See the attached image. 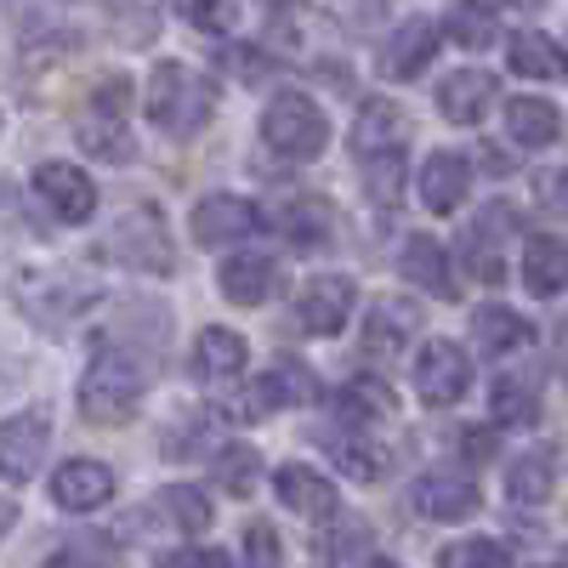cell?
<instances>
[{"label":"cell","mask_w":568,"mask_h":568,"mask_svg":"<svg viewBox=\"0 0 568 568\" xmlns=\"http://www.w3.org/2000/svg\"><path fill=\"white\" fill-rule=\"evenodd\" d=\"M187 23H200V29H216V34H227L233 23H240V7H187Z\"/></svg>","instance_id":"46"},{"label":"cell","mask_w":568,"mask_h":568,"mask_svg":"<svg viewBox=\"0 0 568 568\" xmlns=\"http://www.w3.org/2000/svg\"><path fill=\"white\" fill-rule=\"evenodd\" d=\"M154 568H233V557L222 546H171L154 551Z\"/></svg>","instance_id":"44"},{"label":"cell","mask_w":568,"mask_h":568,"mask_svg":"<svg viewBox=\"0 0 568 568\" xmlns=\"http://www.w3.org/2000/svg\"><path fill=\"white\" fill-rule=\"evenodd\" d=\"M517 278L535 302H557L562 296V240L557 233H529L524 262H517Z\"/></svg>","instance_id":"31"},{"label":"cell","mask_w":568,"mask_h":568,"mask_svg":"<svg viewBox=\"0 0 568 568\" xmlns=\"http://www.w3.org/2000/svg\"><path fill=\"white\" fill-rule=\"evenodd\" d=\"M114 336H120V353H131V358H142V364L160 358V353L171 347V307L154 302V296H125Z\"/></svg>","instance_id":"19"},{"label":"cell","mask_w":568,"mask_h":568,"mask_svg":"<svg viewBox=\"0 0 568 568\" xmlns=\"http://www.w3.org/2000/svg\"><path fill=\"white\" fill-rule=\"evenodd\" d=\"M216 58H222V63H227L233 74H240V80H262V74L273 69V63H267L262 52L251 58V52H245V45H233V40H222V52H216Z\"/></svg>","instance_id":"45"},{"label":"cell","mask_w":568,"mask_h":568,"mask_svg":"<svg viewBox=\"0 0 568 568\" xmlns=\"http://www.w3.org/2000/svg\"><path fill=\"white\" fill-rule=\"evenodd\" d=\"M364 568H404V562H393V557H369Z\"/></svg>","instance_id":"50"},{"label":"cell","mask_w":568,"mask_h":568,"mask_svg":"<svg viewBox=\"0 0 568 568\" xmlns=\"http://www.w3.org/2000/svg\"><path fill=\"white\" fill-rule=\"evenodd\" d=\"M409 500H415V511L426 517V524H466V517H478L484 489L460 466H433V471H420V484L409 489Z\"/></svg>","instance_id":"9"},{"label":"cell","mask_w":568,"mask_h":568,"mask_svg":"<svg viewBox=\"0 0 568 568\" xmlns=\"http://www.w3.org/2000/svg\"><path fill=\"white\" fill-rule=\"evenodd\" d=\"M495 74L489 69H455V74H444L438 80V114L449 120V125H478L484 114H489V103H495Z\"/></svg>","instance_id":"22"},{"label":"cell","mask_w":568,"mask_h":568,"mask_svg":"<svg viewBox=\"0 0 568 568\" xmlns=\"http://www.w3.org/2000/svg\"><path fill=\"white\" fill-rule=\"evenodd\" d=\"M273 489L296 517H307V524H329V517H336V500H342L336 484H329L324 471H313L307 460H284L273 471Z\"/></svg>","instance_id":"21"},{"label":"cell","mask_w":568,"mask_h":568,"mask_svg":"<svg viewBox=\"0 0 568 568\" xmlns=\"http://www.w3.org/2000/svg\"><path fill=\"white\" fill-rule=\"evenodd\" d=\"M506 69L517 80H562V45L540 29H524V34H511L506 45Z\"/></svg>","instance_id":"33"},{"label":"cell","mask_w":568,"mask_h":568,"mask_svg":"<svg viewBox=\"0 0 568 568\" xmlns=\"http://www.w3.org/2000/svg\"><path fill=\"white\" fill-rule=\"evenodd\" d=\"M216 284H222V296H227L233 307H262V302L278 296L284 267H278L273 251H240V256H227V262H222Z\"/></svg>","instance_id":"17"},{"label":"cell","mask_w":568,"mask_h":568,"mask_svg":"<svg viewBox=\"0 0 568 568\" xmlns=\"http://www.w3.org/2000/svg\"><path fill=\"white\" fill-rule=\"evenodd\" d=\"M398 273L415 284V291L438 296V302H460V278H455V262L449 251L433 240V233H409L398 245Z\"/></svg>","instance_id":"18"},{"label":"cell","mask_w":568,"mask_h":568,"mask_svg":"<svg viewBox=\"0 0 568 568\" xmlns=\"http://www.w3.org/2000/svg\"><path fill=\"white\" fill-rule=\"evenodd\" d=\"M160 449L171 460H205L216 449V409H194L187 420H176L171 433L160 438Z\"/></svg>","instance_id":"37"},{"label":"cell","mask_w":568,"mask_h":568,"mask_svg":"<svg viewBox=\"0 0 568 568\" xmlns=\"http://www.w3.org/2000/svg\"><path fill=\"white\" fill-rule=\"evenodd\" d=\"M318 398V382H313V369L307 364H296V358H273L256 382L245 387V398H240V415L245 420H256V415H273V409H302V404H313Z\"/></svg>","instance_id":"13"},{"label":"cell","mask_w":568,"mask_h":568,"mask_svg":"<svg viewBox=\"0 0 568 568\" xmlns=\"http://www.w3.org/2000/svg\"><path fill=\"white\" fill-rule=\"evenodd\" d=\"M353 154H358V165L387 160V154H409V114L393 98H369L353 120Z\"/></svg>","instance_id":"16"},{"label":"cell","mask_w":568,"mask_h":568,"mask_svg":"<svg viewBox=\"0 0 568 568\" xmlns=\"http://www.w3.org/2000/svg\"><path fill=\"white\" fill-rule=\"evenodd\" d=\"M142 398H149V364L103 342L98 353H91L80 387H74L80 415L91 426H125V420H136Z\"/></svg>","instance_id":"1"},{"label":"cell","mask_w":568,"mask_h":568,"mask_svg":"<svg viewBox=\"0 0 568 568\" xmlns=\"http://www.w3.org/2000/svg\"><path fill=\"white\" fill-rule=\"evenodd\" d=\"M438 568H511L506 540H455L438 551Z\"/></svg>","instance_id":"39"},{"label":"cell","mask_w":568,"mask_h":568,"mask_svg":"<svg viewBox=\"0 0 568 568\" xmlns=\"http://www.w3.org/2000/svg\"><path fill=\"white\" fill-rule=\"evenodd\" d=\"M460 444H466V460H489L495 455V433H466Z\"/></svg>","instance_id":"48"},{"label":"cell","mask_w":568,"mask_h":568,"mask_svg":"<svg viewBox=\"0 0 568 568\" xmlns=\"http://www.w3.org/2000/svg\"><path fill=\"white\" fill-rule=\"evenodd\" d=\"M471 342H478L484 358H511L517 347H529V342H535V324H529V318H517V313L500 307V302H489V307L471 313Z\"/></svg>","instance_id":"30"},{"label":"cell","mask_w":568,"mask_h":568,"mask_svg":"<svg viewBox=\"0 0 568 568\" xmlns=\"http://www.w3.org/2000/svg\"><path fill=\"white\" fill-rule=\"evenodd\" d=\"M415 336H420V302L375 296L364 324H358V353H364V364H393V358H404V347Z\"/></svg>","instance_id":"8"},{"label":"cell","mask_w":568,"mask_h":568,"mask_svg":"<svg viewBox=\"0 0 568 568\" xmlns=\"http://www.w3.org/2000/svg\"><path fill=\"white\" fill-rule=\"evenodd\" d=\"M216 524V506H211V495L200 489V484H165L160 495H149V506H142L136 517H131V535L136 529H176V535H205Z\"/></svg>","instance_id":"12"},{"label":"cell","mask_w":568,"mask_h":568,"mask_svg":"<svg viewBox=\"0 0 568 568\" xmlns=\"http://www.w3.org/2000/svg\"><path fill=\"white\" fill-rule=\"evenodd\" d=\"M517 222H524V211H517L511 200H489L478 216L466 222V233H460V262L478 273L484 284H500V278H506V245L517 240Z\"/></svg>","instance_id":"7"},{"label":"cell","mask_w":568,"mask_h":568,"mask_svg":"<svg viewBox=\"0 0 568 568\" xmlns=\"http://www.w3.org/2000/svg\"><path fill=\"white\" fill-rule=\"evenodd\" d=\"M98 296H103V284L91 273H69V267H23V278H18V307L45 336H69V324Z\"/></svg>","instance_id":"3"},{"label":"cell","mask_w":568,"mask_h":568,"mask_svg":"<svg viewBox=\"0 0 568 568\" xmlns=\"http://www.w3.org/2000/svg\"><path fill=\"white\" fill-rule=\"evenodd\" d=\"M120 557H114V540H103V535H80V540H69L63 551H52L40 568H114Z\"/></svg>","instance_id":"41"},{"label":"cell","mask_w":568,"mask_h":568,"mask_svg":"<svg viewBox=\"0 0 568 568\" xmlns=\"http://www.w3.org/2000/svg\"><path fill=\"white\" fill-rule=\"evenodd\" d=\"M557 478H562V460L557 449H529V455H517L511 471H506V495L517 506H551L557 500Z\"/></svg>","instance_id":"29"},{"label":"cell","mask_w":568,"mask_h":568,"mask_svg":"<svg viewBox=\"0 0 568 568\" xmlns=\"http://www.w3.org/2000/svg\"><path fill=\"white\" fill-rule=\"evenodd\" d=\"M471 194V160L455 154V149H438L433 160L420 165V205L433 211V216H449L460 211Z\"/></svg>","instance_id":"24"},{"label":"cell","mask_w":568,"mask_h":568,"mask_svg":"<svg viewBox=\"0 0 568 568\" xmlns=\"http://www.w3.org/2000/svg\"><path fill=\"white\" fill-rule=\"evenodd\" d=\"M540 568H557V562H540Z\"/></svg>","instance_id":"52"},{"label":"cell","mask_w":568,"mask_h":568,"mask_svg":"<svg viewBox=\"0 0 568 568\" xmlns=\"http://www.w3.org/2000/svg\"><path fill=\"white\" fill-rule=\"evenodd\" d=\"M240 546H245V568H284V546H278V529L267 517H251Z\"/></svg>","instance_id":"43"},{"label":"cell","mask_w":568,"mask_h":568,"mask_svg":"<svg viewBox=\"0 0 568 568\" xmlns=\"http://www.w3.org/2000/svg\"><path fill=\"white\" fill-rule=\"evenodd\" d=\"M34 194L63 227H85L91 216H98V182H91L74 160H45L34 171Z\"/></svg>","instance_id":"11"},{"label":"cell","mask_w":568,"mask_h":568,"mask_svg":"<svg viewBox=\"0 0 568 568\" xmlns=\"http://www.w3.org/2000/svg\"><path fill=\"white\" fill-rule=\"evenodd\" d=\"M433 29L449 34L455 45H466V52H484V45H495V34H500V18L489 7H449Z\"/></svg>","instance_id":"38"},{"label":"cell","mask_w":568,"mask_h":568,"mask_svg":"<svg viewBox=\"0 0 568 568\" xmlns=\"http://www.w3.org/2000/svg\"><path fill=\"white\" fill-rule=\"evenodd\" d=\"M74 136H80V149L91 160H103V165H131L136 160V136L125 120H98V114H80L74 120Z\"/></svg>","instance_id":"34"},{"label":"cell","mask_w":568,"mask_h":568,"mask_svg":"<svg viewBox=\"0 0 568 568\" xmlns=\"http://www.w3.org/2000/svg\"><path fill=\"white\" fill-rule=\"evenodd\" d=\"M251 364V347L240 329H227V324H205L200 329V342H194V382H233Z\"/></svg>","instance_id":"28"},{"label":"cell","mask_w":568,"mask_h":568,"mask_svg":"<svg viewBox=\"0 0 568 568\" xmlns=\"http://www.w3.org/2000/svg\"><path fill=\"white\" fill-rule=\"evenodd\" d=\"M364 187H369V200L382 205V211H398V200H404V154L369 160L364 165Z\"/></svg>","instance_id":"42"},{"label":"cell","mask_w":568,"mask_h":568,"mask_svg":"<svg viewBox=\"0 0 568 568\" xmlns=\"http://www.w3.org/2000/svg\"><path fill=\"white\" fill-rule=\"evenodd\" d=\"M353 307H358L353 273H313L296 291V302H291V324L302 329V336H313V342H329V336L347 329Z\"/></svg>","instance_id":"6"},{"label":"cell","mask_w":568,"mask_h":568,"mask_svg":"<svg viewBox=\"0 0 568 568\" xmlns=\"http://www.w3.org/2000/svg\"><path fill=\"white\" fill-rule=\"evenodd\" d=\"M0 131H7V114H0Z\"/></svg>","instance_id":"51"},{"label":"cell","mask_w":568,"mask_h":568,"mask_svg":"<svg viewBox=\"0 0 568 568\" xmlns=\"http://www.w3.org/2000/svg\"><path fill=\"white\" fill-rule=\"evenodd\" d=\"M142 109H149L154 131H165L176 142H194L216 114V85L187 63H154L149 91H142Z\"/></svg>","instance_id":"2"},{"label":"cell","mask_w":568,"mask_h":568,"mask_svg":"<svg viewBox=\"0 0 568 568\" xmlns=\"http://www.w3.org/2000/svg\"><path fill=\"white\" fill-rule=\"evenodd\" d=\"M489 409H495V426H535L540 420V387L529 375H500L495 393H489Z\"/></svg>","instance_id":"35"},{"label":"cell","mask_w":568,"mask_h":568,"mask_svg":"<svg viewBox=\"0 0 568 568\" xmlns=\"http://www.w3.org/2000/svg\"><path fill=\"white\" fill-rule=\"evenodd\" d=\"M506 136L517 142V149H551V142L562 136L557 103H546V98H511L506 103Z\"/></svg>","instance_id":"32"},{"label":"cell","mask_w":568,"mask_h":568,"mask_svg":"<svg viewBox=\"0 0 568 568\" xmlns=\"http://www.w3.org/2000/svg\"><path fill=\"white\" fill-rule=\"evenodd\" d=\"M262 227V211L245 200V194H205L194 205V216H187V233H194L200 251H222L233 240H245V233Z\"/></svg>","instance_id":"15"},{"label":"cell","mask_w":568,"mask_h":568,"mask_svg":"<svg viewBox=\"0 0 568 568\" xmlns=\"http://www.w3.org/2000/svg\"><path fill=\"white\" fill-rule=\"evenodd\" d=\"M12 524H18V506H12V500H0V540L12 535Z\"/></svg>","instance_id":"49"},{"label":"cell","mask_w":568,"mask_h":568,"mask_svg":"<svg viewBox=\"0 0 568 568\" xmlns=\"http://www.w3.org/2000/svg\"><path fill=\"white\" fill-rule=\"evenodd\" d=\"M415 393H420V404H433V409L460 404L471 393V353L460 342H449V336L426 342L420 358H415Z\"/></svg>","instance_id":"10"},{"label":"cell","mask_w":568,"mask_h":568,"mask_svg":"<svg viewBox=\"0 0 568 568\" xmlns=\"http://www.w3.org/2000/svg\"><path fill=\"white\" fill-rule=\"evenodd\" d=\"M205 460H211L216 489H227V495H251L256 478H262V455H256L251 444H222V449H211Z\"/></svg>","instance_id":"36"},{"label":"cell","mask_w":568,"mask_h":568,"mask_svg":"<svg viewBox=\"0 0 568 568\" xmlns=\"http://www.w3.org/2000/svg\"><path fill=\"white\" fill-rule=\"evenodd\" d=\"M103 251H109L120 267H131V273H165V278H171V267H176V251H171V233H165L160 205H131V211L114 222V233H109Z\"/></svg>","instance_id":"5"},{"label":"cell","mask_w":568,"mask_h":568,"mask_svg":"<svg viewBox=\"0 0 568 568\" xmlns=\"http://www.w3.org/2000/svg\"><path fill=\"white\" fill-rule=\"evenodd\" d=\"M273 222L296 251H324L329 240H336V205L318 200V194H291L273 211Z\"/></svg>","instance_id":"25"},{"label":"cell","mask_w":568,"mask_h":568,"mask_svg":"<svg viewBox=\"0 0 568 568\" xmlns=\"http://www.w3.org/2000/svg\"><path fill=\"white\" fill-rule=\"evenodd\" d=\"M52 500L63 511H98L114 500V466L103 460H63L52 471Z\"/></svg>","instance_id":"23"},{"label":"cell","mask_w":568,"mask_h":568,"mask_svg":"<svg viewBox=\"0 0 568 568\" xmlns=\"http://www.w3.org/2000/svg\"><path fill=\"white\" fill-rule=\"evenodd\" d=\"M540 187H535V194H540V205L551 211V216H562V171H546V176H535Z\"/></svg>","instance_id":"47"},{"label":"cell","mask_w":568,"mask_h":568,"mask_svg":"<svg viewBox=\"0 0 568 568\" xmlns=\"http://www.w3.org/2000/svg\"><path fill=\"white\" fill-rule=\"evenodd\" d=\"M131 80L125 74H103L98 85L85 91V103H80V114H98V120H125L131 114Z\"/></svg>","instance_id":"40"},{"label":"cell","mask_w":568,"mask_h":568,"mask_svg":"<svg viewBox=\"0 0 568 568\" xmlns=\"http://www.w3.org/2000/svg\"><path fill=\"white\" fill-rule=\"evenodd\" d=\"M45 449H52V415L45 409H23L12 420H0V478L7 484H29Z\"/></svg>","instance_id":"14"},{"label":"cell","mask_w":568,"mask_h":568,"mask_svg":"<svg viewBox=\"0 0 568 568\" xmlns=\"http://www.w3.org/2000/svg\"><path fill=\"white\" fill-rule=\"evenodd\" d=\"M313 444L329 449V460H336L353 484H375V478L387 471V449L375 444L369 433H353V426H318Z\"/></svg>","instance_id":"26"},{"label":"cell","mask_w":568,"mask_h":568,"mask_svg":"<svg viewBox=\"0 0 568 568\" xmlns=\"http://www.w3.org/2000/svg\"><path fill=\"white\" fill-rule=\"evenodd\" d=\"M398 409V393L382 382V375H347V382L336 387V415H342V426H353V433H369L375 420H387Z\"/></svg>","instance_id":"27"},{"label":"cell","mask_w":568,"mask_h":568,"mask_svg":"<svg viewBox=\"0 0 568 568\" xmlns=\"http://www.w3.org/2000/svg\"><path fill=\"white\" fill-rule=\"evenodd\" d=\"M262 142L278 160L313 165L329 149V120H324V109L307 98V91H273L267 109H262Z\"/></svg>","instance_id":"4"},{"label":"cell","mask_w":568,"mask_h":568,"mask_svg":"<svg viewBox=\"0 0 568 568\" xmlns=\"http://www.w3.org/2000/svg\"><path fill=\"white\" fill-rule=\"evenodd\" d=\"M433 58H438V29H433V18H404V23L387 34V45H382V80H393V85L420 80L426 69H433Z\"/></svg>","instance_id":"20"}]
</instances>
